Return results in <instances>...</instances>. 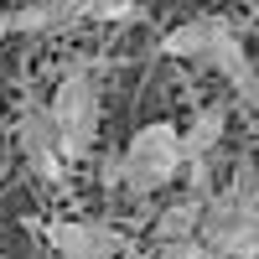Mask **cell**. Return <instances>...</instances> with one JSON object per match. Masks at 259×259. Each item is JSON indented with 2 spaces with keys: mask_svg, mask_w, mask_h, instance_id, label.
<instances>
[{
  "mask_svg": "<svg viewBox=\"0 0 259 259\" xmlns=\"http://www.w3.org/2000/svg\"><path fill=\"white\" fill-rule=\"evenodd\" d=\"M197 244L212 259H254L259 254V192H254V161L239 156L228 187H218L202 202Z\"/></svg>",
  "mask_w": 259,
  "mask_h": 259,
  "instance_id": "cell-1",
  "label": "cell"
},
{
  "mask_svg": "<svg viewBox=\"0 0 259 259\" xmlns=\"http://www.w3.org/2000/svg\"><path fill=\"white\" fill-rule=\"evenodd\" d=\"M182 177V140L171 119H150L119 150V187L130 197H156Z\"/></svg>",
  "mask_w": 259,
  "mask_h": 259,
  "instance_id": "cell-2",
  "label": "cell"
},
{
  "mask_svg": "<svg viewBox=\"0 0 259 259\" xmlns=\"http://www.w3.org/2000/svg\"><path fill=\"white\" fill-rule=\"evenodd\" d=\"M47 114H52V130H57L62 166L68 161H89L94 140H99V83H94V73L83 68V62H73V68L57 78Z\"/></svg>",
  "mask_w": 259,
  "mask_h": 259,
  "instance_id": "cell-3",
  "label": "cell"
},
{
  "mask_svg": "<svg viewBox=\"0 0 259 259\" xmlns=\"http://www.w3.org/2000/svg\"><path fill=\"white\" fill-rule=\"evenodd\" d=\"M47 244L57 259H119L130 254V233H119L104 218H52L47 223Z\"/></svg>",
  "mask_w": 259,
  "mask_h": 259,
  "instance_id": "cell-4",
  "label": "cell"
},
{
  "mask_svg": "<svg viewBox=\"0 0 259 259\" xmlns=\"http://www.w3.org/2000/svg\"><path fill=\"white\" fill-rule=\"evenodd\" d=\"M16 145H21V156H26V166L36 171L41 182H62L68 177V166H62L57 156V130H52V114H47V104L41 99H26L21 104V114H16Z\"/></svg>",
  "mask_w": 259,
  "mask_h": 259,
  "instance_id": "cell-5",
  "label": "cell"
},
{
  "mask_svg": "<svg viewBox=\"0 0 259 259\" xmlns=\"http://www.w3.org/2000/svg\"><path fill=\"white\" fill-rule=\"evenodd\" d=\"M202 62H212V68H218V78L233 83L239 104H254V99H259V83H254V68H249V52H244L239 31H233V21H223V26H218V36H212V47L202 52Z\"/></svg>",
  "mask_w": 259,
  "mask_h": 259,
  "instance_id": "cell-6",
  "label": "cell"
},
{
  "mask_svg": "<svg viewBox=\"0 0 259 259\" xmlns=\"http://www.w3.org/2000/svg\"><path fill=\"white\" fill-rule=\"evenodd\" d=\"M223 135H228V104H207V109H197L187 130H177L182 161H207L212 150L223 145Z\"/></svg>",
  "mask_w": 259,
  "mask_h": 259,
  "instance_id": "cell-7",
  "label": "cell"
},
{
  "mask_svg": "<svg viewBox=\"0 0 259 259\" xmlns=\"http://www.w3.org/2000/svg\"><path fill=\"white\" fill-rule=\"evenodd\" d=\"M52 11L57 31L73 26V21H135L140 16V0H41Z\"/></svg>",
  "mask_w": 259,
  "mask_h": 259,
  "instance_id": "cell-8",
  "label": "cell"
},
{
  "mask_svg": "<svg viewBox=\"0 0 259 259\" xmlns=\"http://www.w3.org/2000/svg\"><path fill=\"white\" fill-rule=\"evenodd\" d=\"M218 26H223V16H192V21H182V26H171L161 36V52L166 57H182V62H202V52L212 47Z\"/></svg>",
  "mask_w": 259,
  "mask_h": 259,
  "instance_id": "cell-9",
  "label": "cell"
},
{
  "mask_svg": "<svg viewBox=\"0 0 259 259\" xmlns=\"http://www.w3.org/2000/svg\"><path fill=\"white\" fill-rule=\"evenodd\" d=\"M202 202H207V197H192V192H182L171 207H161V212H156V244H171V239H197Z\"/></svg>",
  "mask_w": 259,
  "mask_h": 259,
  "instance_id": "cell-10",
  "label": "cell"
},
{
  "mask_svg": "<svg viewBox=\"0 0 259 259\" xmlns=\"http://www.w3.org/2000/svg\"><path fill=\"white\" fill-rule=\"evenodd\" d=\"M41 31H57V21H52V11L41 6V0L0 16V36H41Z\"/></svg>",
  "mask_w": 259,
  "mask_h": 259,
  "instance_id": "cell-11",
  "label": "cell"
},
{
  "mask_svg": "<svg viewBox=\"0 0 259 259\" xmlns=\"http://www.w3.org/2000/svg\"><path fill=\"white\" fill-rule=\"evenodd\" d=\"M150 259H212L197 239H171V244H156L150 249Z\"/></svg>",
  "mask_w": 259,
  "mask_h": 259,
  "instance_id": "cell-12",
  "label": "cell"
}]
</instances>
